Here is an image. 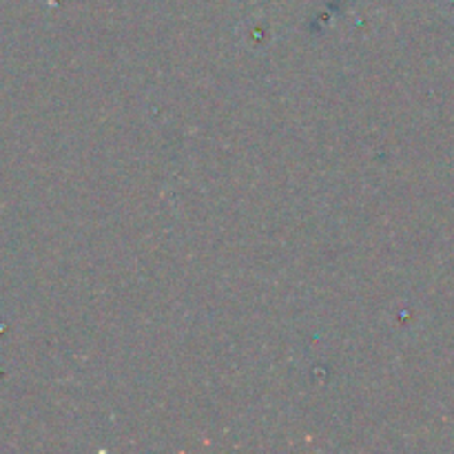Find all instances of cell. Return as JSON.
Wrapping results in <instances>:
<instances>
[]
</instances>
